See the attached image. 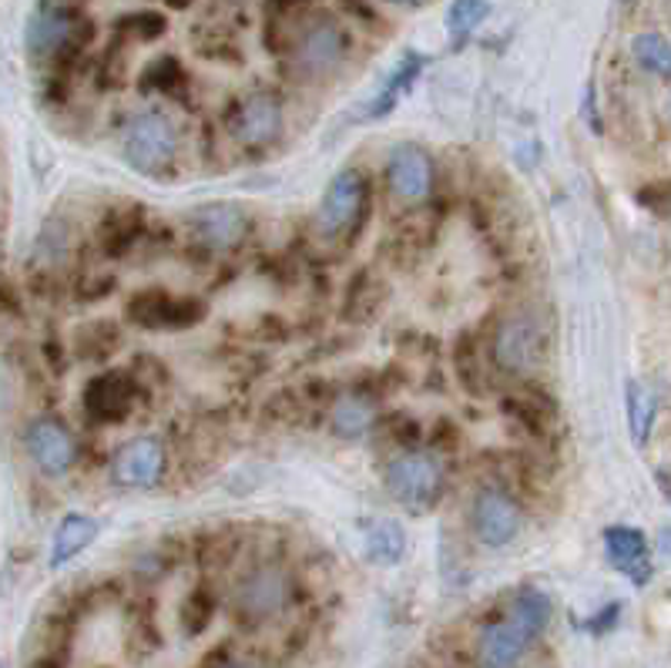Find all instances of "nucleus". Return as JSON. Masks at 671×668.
<instances>
[{
	"label": "nucleus",
	"instance_id": "1",
	"mask_svg": "<svg viewBox=\"0 0 671 668\" xmlns=\"http://www.w3.org/2000/svg\"><path fill=\"white\" fill-rule=\"evenodd\" d=\"M550 612L554 605L544 592L524 588L510 602V608L481 631V645H477L481 668H514L520 655L530 648V641H537L540 631L547 628Z\"/></svg>",
	"mask_w": 671,
	"mask_h": 668
},
{
	"label": "nucleus",
	"instance_id": "2",
	"mask_svg": "<svg viewBox=\"0 0 671 668\" xmlns=\"http://www.w3.org/2000/svg\"><path fill=\"white\" fill-rule=\"evenodd\" d=\"M94 28L81 14H71L58 0H44L28 21V51L38 61H71L91 41Z\"/></svg>",
	"mask_w": 671,
	"mask_h": 668
},
{
	"label": "nucleus",
	"instance_id": "3",
	"mask_svg": "<svg viewBox=\"0 0 671 668\" xmlns=\"http://www.w3.org/2000/svg\"><path fill=\"white\" fill-rule=\"evenodd\" d=\"M292 602V575L279 565H259L236 588V618L242 625H262L286 612Z\"/></svg>",
	"mask_w": 671,
	"mask_h": 668
},
{
	"label": "nucleus",
	"instance_id": "4",
	"mask_svg": "<svg viewBox=\"0 0 671 668\" xmlns=\"http://www.w3.org/2000/svg\"><path fill=\"white\" fill-rule=\"evenodd\" d=\"M175 129L165 115L158 111H148V115H138L135 122H128L125 132V158L132 168L145 172V175H158L172 165L175 158Z\"/></svg>",
	"mask_w": 671,
	"mask_h": 668
},
{
	"label": "nucleus",
	"instance_id": "5",
	"mask_svg": "<svg viewBox=\"0 0 671 668\" xmlns=\"http://www.w3.org/2000/svg\"><path fill=\"white\" fill-rule=\"evenodd\" d=\"M386 487L396 501L423 507V504H433L440 497L443 471L430 454L410 451V454H400L386 464Z\"/></svg>",
	"mask_w": 671,
	"mask_h": 668
},
{
	"label": "nucleus",
	"instance_id": "6",
	"mask_svg": "<svg viewBox=\"0 0 671 668\" xmlns=\"http://www.w3.org/2000/svg\"><path fill=\"white\" fill-rule=\"evenodd\" d=\"M347 44L350 41H347V31L340 24L329 21V18H316L296 38V64L302 74H326L332 68H340Z\"/></svg>",
	"mask_w": 671,
	"mask_h": 668
},
{
	"label": "nucleus",
	"instance_id": "7",
	"mask_svg": "<svg viewBox=\"0 0 671 668\" xmlns=\"http://www.w3.org/2000/svg\"><path fill=\"white\" fill-rule=\"evenodd\" d=\"M363 195H367V188H363L360 172L347 168V172L336 175V178L329 182L322 202H319V215H316L319 229H322L326 236H340V233L353 229L357 218H360V212H363Z\"/></svg>",
	"mask_w": 671,
	"mask_h": 668
},
{
	"label": "nucleus",
	"instance_id": "8",
	"mask_svg": "<svg viewBox=\"0 0 671 668\" xmlns=\"http://www.w3.org/2000/svg\"><path fill=\"white\" fill-rule=\"evenodd\" d=\"M540 329L530 316H510L497 329L494 357L507 373H530L540 363Z\"/></svg>",
	"mask_w": 671,
	"mask_h": 668
},
{
	"label": "nucleus",
	"instance_id": "9",
	"mask_svg": "<svg viewBox=\"0 0 671 668\" xmlns=\"http://www.w3.org/2000/svg\"><path fill=\"white\" fill-rule=\"evenodd\" d=\"M520 507L504 491H481L474 501V531L487 547H507L520 534Z\"/></svg>",
	"mask_w": 671,
	"mask_h": 668
},
{
	"label": "nucleus",
	"instance_id": "10",
	"mask_svg": "<svg viewBox=\"0 0 671 668\" xmlns=\"http://www.w3.org/2000/svg\"><path fill=\"white\" fill-rule=\"evenodd\" d=\"M282 132V107L269 94L246 97L233 115V135L246 148H269Z\"/></svg>",
	"mask_w": 671,
	"mask_h": 668
},
{
	"label": "nucleus",
	"instance_id": "11",
	"mask_svg": "<svg viewBox=\"0 0 671 668\" xmlns=\"http://www.w3.org/2000/svg\"><path fill=\"white\" fill-rule=\"evenodd\" d=\"M24 448H28L31 461L51 477L64 474L74 464V454H78L71 433L58 420H34L24 430Z\"/></svg>",
	"mask_w": 671,
	"mask_h": 668
},
{
	"label": "nucleus",
	"instance_id": "12",
	"mask_svg": "<svg viewBox=\"0 0 671 668\" xmlns=\"http://www.w3.org/2000/svg\"><path fill=\"white\" fill-rule=\"evenodd\" d=\"M162 471H165V448L155 436L128 440L115 454V464H111V474L125 487H152L162 477Z\"/></svg>",
	"mask_w": 671,
	"mask_h": 668
},
{
	"label": "nucleus",
	"instance_id": "13",
	"mask_svg": "<svg viewBox=\"0 0 671 668\" xmlns=\"http://www.w3.org/2000/svg\"><path fill=\"white\" fill-rule=\"evenodd\" d=\"M386 182L390 192L403 202H420L430 195L433 185V165L430 155L416 145H400L393 148L390 162H386Z\"/></svg>",
	"mask_w": 671,
	"mask_h": 668
},
{
	"label": "nucleus",
	"instance_id": "14",
	"mask_svg": "<svg viewBox=\"0 0 671 668\" xmlns=\"http://www.w3.org/2000/svg\"><path fill=\"white\" fill-rule=\"evenodd\" d=\"M192 229L211 249H233L246 236V212L233 202H211L192 215Z\"/></svg>",
	"mask_w": 671,
	"mask_h": 668
},
{
	"label": "nucleus",
	"instance_id": "15",
	"mask_svg": "<svg viewBox=\"0 0 671 668\" xmlns=\"http://www.w3.org/2000/svg\"><path fill=\"white\" fill-rule=\"evenodd\" d=\"M605 547L608 558L618 572H624L631 578V585H648L651 582V558H648V541L638 527L628 524H615L605 531Z\"/></svg>",
	"mask_w": 671,
	"mask_h": 668
},
{
	"label": "nucleus",
	"instance_id": "16",
	"mask_svg": "<svg viewBox=\"0 0 671 668\" xmlns=\"http://www.w3.org/2000/svg\"><path fill=\"white\" fill-rule=\"evenodd\" d=\"M128 312L138 326L158 329V326H192L202 319V302H175L172 296L152 289V292H138L128 302Z\"/></svg>",
	"mask_w": 671,
	"mask_h": 668
},
{
	"label": "nucleus",
	"instance_id": "17",
	"mask_svg": "<svg viewBox=\"0 0 671 668\" xmlns=\"http://www.w3.org/2000/svg\"><path fill=\"white\" fill-rule=\"evenodd\" d=\"M84 410L94 420L118 423L132 410V380L122 373H101L84 387Z\"/></svg>",
	"mask_w": 671,
	"mask_h": 668
},
{
	"label": "nucleus",
	"instance_id": "18",
	"mask_svg": "<svg viewBox=\"0 0 671 668\" xmlns=\"http://www.w3.org/2000/svg\"><path fill=\"white\" fill-rule=\"evenodd\" d=\"M97 537V521L87 517V514H68L58 531H54V541H51V568H64L71 558Z\"/></svg>",
	"mask_w": 671,
	"mask_h": 668
},
{
	"label": "nucleus",
	"instance_id": "19",
	"mask_svg": "<svg viewBox=\"0 0 671 668\" xmlns=\"http://www.w3.org/2000/svg\"><path fill=\"white\" fill-rule=\"evenodd\" d=\"M329 420H332V430L340 436L357 440L373 427V403L367 397H357V393L340 397V400H336V407H332V413H329Z\"/></svg>",
	"mask_w": 671,
	"mask_h": 668
},
{
	"label": "nucleus",
	"instance_id": "20",
	"mask_svg": "<svg viewBox=\"0 0 671 668\" xmlns=\"http://www.w3.org/2000/svg\"><path fill=\"white\" fill-rule=\"evenodd\" d=\"M403 551H406V534H403V527H400L396 521H376V524L370 527V534H367V554H370V562L390 568V565H400Z\"/></svg>",
	"mask_w": 671,
	"mask_h": 668
},
{
	"label": "nucleus",
	"instance_id": "21",
	"mask_svg": "<svg viewBox=\"0 0 671 668\" xmlns=\"http://www.w3.org/2000/svg\"><path fill=\"white\" fill-rule=\"evenodd\" d=\"M423 64H426V58H420V54H406V61L390 74V81H386V88L380 91V97L373 101V119H383V115H390V111L396 107V101L410 91V84L416 81V74L423 71Z\"/></svg>",
	"mask_w": 671,
	"mask_h": 668
},
{
	"label": "nucleus",
	"instance_id": "22",
	"mask_svg": "<svg viewBox=\"0 0 671 668\" xmlns=\"http://www.w3.org/2000/svg\"><path fill=\"white\" fill-rule=\"evenodd\" d=\"M487 14H491L487 0H454V4L446 8V34L461 48L487 21Z\"/></svg>",
	"mask_w": 671,
	"mask_h": 668
},
{
	"label": "nucleus",
	"instance_id": "23",
	"mask_svg": "<svg viewBox=\"0 0 671 668\" xmlns=\"http://www.w3.org/2000/svg\"><path fill=\"white\" fill-rule=\"evenodd\" d=\"M651 423H654V397L641 383H628V427H631V440L638 448L648 443Z\"/></svg>",
	"mask_w": 671,
	"mask_h": 668
},
{
	"label": "nucleus",
	"instance_id": "24",
	"mask_svg": "<svg viewBox=\"0 0 671 668\" xmlns=\"http://www.w3.org/2000/svg\"><path fill=\"white\" fill-rule=\"evenodd\" d=\"M631 51H634V61L651 71V74H671V41L648 31V34H638L631 41Z\"/></svg>",
	"mask_w": 671,
	"mask_h": 668
},
{
	"label": "nucleus",
	"instance_id": "25",
	"mask_svg": "<svg viewBox=\"0 0 671 668\" xmlns=\"http://www.w3.org/2000/svg\"><path fill=\"white\" fill-rule=\"evenodd\" d=\"M182 81H185V71H182L178 58L165 54V58H158V61H152V64L145 68L138 88H142L145 94H148V91H162V94H168V91H175Z\"/></svg>",
	"mask_w": 671,
	"mask_h": 668
},
{
	"label": "nucleus",
	"instance_id": "26",
	"mask_svg": "<svg viewBox=\"0 0 671 668\" xmlns=\"http://www.w3.org/2000/svg\"><path fill=\"white\" fill-rule=\"evenodd\" d=\"M211 615H215V598H211V592H208V588H195V592L185 598V605H182V628H185V635H188V638L202 635V631L211 625Z\"/></svg>",
	"mask_w": 671,
	"mask_h": 668
},
{
	"label": "nucleus",
	"instance_id": "27",
	"mask_svg": "<svg viewBox=\"0 0 671 668\" xmlns=\"http://www.w3.org/2000/svg\"><path fill=\"white\" fill-rule=\"evenodd\" d=\"M118 31H122V34H132V38H138V41H155V38H162V34L168 31V21H165V14H158V11H138V14H125V18L118 21Z\"/></svg>",
	"mask_w": 671,
	"mask_h": 668
},
{
	"label": "nucleus",
	"instance_id": "28",
	"mask_svg": "<svg viewBox=\"0 0 671 668\" xmlns=\"http://www.w3.org/2000/svg\"><path fill=\"white\" fill-rule=\"evenodd\" d=\"M138 229H142L138 215H135V218H132V215H125L122 222H115V226H107V229L101 233V243H104V249H107L111 256H122V253H125V249L135 243Z\"/></svg>",
	"mask_w": 671,
	"mask_h": 668
},
{
	"label": "nucleus",
	"instance_id": "29",
	"mask_svg": "<svg viewBox=\"0 0 671 668\" xmlns=\"http://www.w3.org/2000/svg\"><path fill=\"white\" fill-rule=\"evenodd\" d=\"M618 618H621V602H611V605H605V608H601V612H598V615H595V618H591L585 628H588L591 635H598V638H601V635H608V631L618 625Z\"/></svg>",
	"mask_w": 671,
	"mask_h": 668
},
{
	"label": "nucleus",
	"instance_id": "30",
	"mask_svg": "<svg viewBox=\"0 0 671 668\" xmlns=\"http://www.w3.org/2000/svg\"><path fill=\"white\" fill-rule=\"evenodd\" d=\"M312 4V0H266V14L269 21H286L289 14H299Z\"/></svg>",
	"mask_w": 671,
	"mask_h": 668
},
{
	"label": "nucleus",
	"instance_id": "31",
	"mask_svg": "<svg viewBox=\"0 0 671 668\" xmlns=\"http://www.w3.org/2000/svg\"><path fill=\"white\" fill-rule=\"evenodd\" d=\"M585 111H591V129H595V132H601V119H598V111H595V84H588V94H585Z\"/></svg>",
	"mask_w": 671,
	"mask_h": 668
},
{
	"label": "nucleus",
	"instance_id": "32",
	"mask_svg": "<svg viewBox=\"0 0 671 668\" xmlns=\"http://www.w3.org/2000/svg\"><path fill=\"white\" fill-rule=\"evenodd\" d=\"M343 8H350V11H357L363 21H376V14L363 4V0H343Z\"/></svg>",
	"mask_w": 671,
	"mask_h": 668
},
{
	"label": "nucleus",
	"instance_id": "33",
	"mask_svg": "<svg viewBox=\"0 0 671 668\" xmlns=\"http://www.w3.org/2000/svg\"><path fill=\"white\" fill-rule=\"evenodd\" d=\"M658 487H661V494H664L668 504H671V477H664V471H658Z\"/></svg>",
	"mask_w": 671,
	"mask_h": 668
},
{
	"label": "nucleus",
	"instance_id": "34",
	"mask_svg": "<svg viewBox=\"0 0 671 668\" xmlns=\"http://www.w3.org/2000/svg\"><path fill=\"white\" fill-rule=\"evenodd\" d=\"M658 544H661V551H664V554H671V527H664V531H661Z\"/></svg>",
	"mask_w": 671,
	"mask_h": 668
},
{
	"label": "nucleus",
	"instance_id": "35",
	"mask_svg": "<svg viewBox=\"0 0 671 668\" xmlns=\"http://www.w3.org/2000/svg\"><path fill=\"white\" fill-rule=\"evenodd\" d=\"M218 668H262V665H256V661H226V665H218Z\"/></svg>",
	"mask_w": 671,
	"mask_h": 668
},
{
	"label": "nucleus",
	"instance_id": "36",
	"mask_svg": "<svg viewBox=\"0 0 671 668\" xmlns=\"http://www.w3.org/2000/svg\"><path fill=\"white\" fill-rule=\"evenodd\" d=\"M165 4H168L172 11H185V8H192V0H165Z\"/></svg>",
	"mask_w": 671,
	"mask_h": 668
},
{
	"label": "nucleus",
	"instance_id": "37",
	"mask_svg": "<svg viewBox=\"0 0 671 668\" xmlns=\"http://www.w3.org/2000/svg\"><path fill=\"white\" fill-rule=\"evenodd\" d=\"M390 4H400V8H410V4H420V0H390Z\"/></svg>",
	"mask_w": 671,
	"mask_h": 668
}]
</instances>
